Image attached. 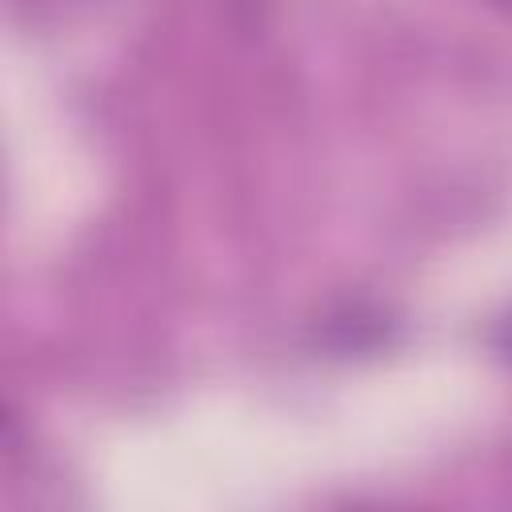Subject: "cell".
Instances as JSON below:
<instances>
[{
    "mask_svg": "<svg viewBox=\"0 0 512 512\" xmlns=\"http://www.w3.org/2000/svg\"><path fill=\"white\" fill-rule=\"evenodd\" d=\"M500 348H504V352L512 356V316H508V320L500 324Z\"/></svg>",
    "mask_w": 512,
    "mask_h": 512,
    "instance_id": "1",
    "label": "cell"
},
{
    "mask_svg": "<svg viewBox=\"0 0 512 512\" xmlns=\"http://www.w3.org/2000/svg\"><path fill=\"white\" fill-rule=\"evenodd\" d=\"M496 4H504V8H512V0H496Z\"/></svg>",
    "mask_w": 512,
    "mask_h": 512,
    "instance_id": "2",
    "label": "cell"
}]
</instances>
